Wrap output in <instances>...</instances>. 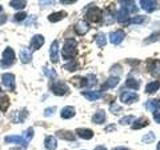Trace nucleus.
I'll use <instances>...</instances> for the list:
<instances>
[{
  "label": "nucleus",
  "mask_w": 160,
  "mask_h": 150,
  "mask_svg": "<svg viewBox=\"0 0 160 150\" xmlns=\"http://www.w3.org/2000/svg\"><path fill=\"white\" fill-rule=\"evenodd\" d=\"M77 42L76 40L73 38L66 39V41L64 43V46L62 49V56L64 59H71L73 58L77 53L76 50Z\"/></svg>",
  "instance_id": "obj_1"
},
{
  "label": "nucleus",
  "mask_w": 160,
  "mask_h": 150,
  "mask_svg": "<svg viewBox=\"0 0 160 150\" xmlns=\"http://www.w3.org/2000/svg\"><path fill=\"white\" fill-rule=\"evenodd\" d=\"M14 61H15V53L13 51V49L7 47L2 53V60L0 65H1V67L3 69H6L11 66L14 63Z\"/></svg>",
  "instance_id": "obj_2"
},
{
  "label": "nucleus",
  "mask_w": 160,
  "mask_h": 150,
  "mask_svg": "<svg viewBox=\"0 0 160 150\" xmlns=\"http://www.w3.org/2000/svg\"><path fill=\"white\" fill-rule=\"evenodd\" d=\"M86 18L91 22H99L102 18V11L98 7H91L87 10Z\"/></svg>",
  "instance_id": "obj_3"
},
{
  "label": "nucleus",
  "mask_w": 160,
  "mask_h": 150,
  "mask_svg": "<svg viewBox=\"0 0 160 150\" xmlns=\"http://www.w3.org/2000/svg\"><path fill=\"white\" fill-rule=\"evenodd\" d=\"M138 100H139V96L135 92L124 91L120 95V101L125 104H132L134 102H137Z\"/></svg>",
  "instance_id": "obj_4"
},
{
  "label": "nucleus",
  "mask_w": 160,
  "mask_h": 150,
  "mask_svg": "<svg viewBox=\"0 0 160 150\" xmlns=\"http://www.w3.org/2000/svg\"><path fill=\"white\" fill-rule=\"evenodd\" d=\"M51 90H52L55 95L62 96V95L66 94L69 91V88L65 83H63L61 81H58V82H55V83L52 84Z\"/></svg>",
  "instance_id": "obj_5"
},
{
  "label": "nucleus",
  "mask_w": 160,
  "mask_h": 150,
  "mask_svg": "<svg viewBox=\"0 0 160 150\" xmlns=\"http://www.w3.org/2000/svg\"><path fill=\"white\" fill-rule=\"evenodd\" d=\"M4 140H5V142H7V143H15L24 148L26 147L28 144V142L23 138V136H18V135H9V136L5 137Z\"/></svg>",
  "instance_id": "obj_6"
},
{
  "label": "nucleus",
  "mask_w": 160,
  "mask_h": 150,
  "mask_svg": "<svg viewBox=\"0 0 160 150\" xmlns=\"http://www.w3.org/2000/svg\"><path fill=\"white\" fill-rule=\"evenodd\" d=\"M124 37H125V32L121 29L117 30V31L111 32L109 34L110 42H111L112 44H115V45H118V44L121 43L123 41Z\"/></svg>",
  "instance_id": "obj_7"
},
{
  "label": "nucleus",
  "mask_w": 160,
  "mask_h": 150,
  "mask_svg": "<svg viewBox=\"0 0 160 150\" xmlns=\"http://www.w3.org/2000/svg\"><path fill=\"white\" fill-rule=\"evenodd\" d=\"M1 80H2V84L6 88L10 90H13L15 88V77L13 74H10V73L3 74Z\"/></svg>",
  "instance_id": "obj_8"
},
{
  "label": "nucleus",
  "mask_w": 160,
  "mask_h": 150,
  "mask_svg": "<svg viewBox=\"0 0 160 150\" xmlns=\"http://www.w3.org/2000/svg\"><path fill=\"white\" fill-rule=\"evenodd\" d=\"M148 68L153 77H157L160 75V59L150 60L148 62Z\"/></svg>",
  "instance_id": "obj_9"
},
{
  "label": "nucleus",
  "mask_w": 160,
  "mask_h": 150,
  "mask_svg": "<svg viewBox=\"0 0 160 150\" xmlns=\"http://www.w3.org/2000/svg\"><path fill=\"white\" fill-rule=\"evenodd\" d=\"M89 24L87 23V21L85 20H79V21L75 24V32H76L78 35H84L88 32L89 30Z\"/></svg>",
  "instance_id": "obj_10"
},
{
  "label": "nucleus",
  "mask_w": 160,
  "mask_h": 150,
  "mask_svg": "<svg viewBox=\"0 0 160 150\" xmlns=\"http://www.w3.org/2000/svg\"><path fill=\"white\" fill-rule=\"evenodd\" d=\"M140 5H141V8L147 12H153L158 8V3L152 0H142L140 1Z\"/></svg>",
  "instance_id": "obj_11"
},
{
  "label": "nucleus",
  "mask_w": 160,
  "mask_h": 150,
  "mask_svg": "<svg viewBox=\"0 0 160 150\" xmlns=\"http://www.w3.org/2000/svg\"><path fill=\"white\" fill-rule=\"evenodd\" d=\"M50 59L53 63L58 62L59 60V45L56 40L53 41L50 46Z\"/></svg>",
  "instance_id": "obj_12"
},
{
  "label": "nucleus",
  "mask_w": 160,
  "mask_h": 150,
  "mask_svg": "<svg viewBox=\"0 0 160 150\" xmlns=\"http://www.w3.org/2000/svg\"><path fill=\"white\" fill-rule=\"evenodd\" d=\"M44 44V37L40 34L34 35V37L31 40V49L32 50H38L40 47H42Z\"/></svg>",
  "instance_id": "obj_13"
},
{
  "label": "nucleus",
  "mask_w": 160,
  "mask_h": 150,
  "mask_svg": "<svg viewBox=\"0 0 160 150\" xmlns=\"http://www.w3.org/2000/svg\"><path fill=\"white\" fill-rule=\"evenodd\" d=\"M119 80H120V78L118 76H111V77H109L106 80V82H105L101 86V89L102 90H107V89L114 88L119 83Z\"/></svg>",
  "instance_id": "obj_14"
},
{
  "label": "nucleus",
  "mask_w": 160,
  "mask_h": 150,
  "mask_svg": "<svg viewBox=\"0 0 160 150\" xmlns=\"http://www.w3.org/2000/svg\"><path fill=\"white\" fill-rule=\"evenodd\" d=\"M19 56L22 63H29L32 60V53L28 48H22L20 50Z\"/></svg>",
  "instance_id": "obj_15"
},
{
  "label": "nucleus",
  "mask_w": 160,
  "mask_h": 150,
  "mask_svg": "<svg viewBox=\"0 0 160 150\" xmlns=\"http://www.w3.org/2000/svg\"><path fill=\"white\" fill-rule=\"evenodd\" d=\"M149 123H150L149 119L147 117H145V116H142V117L138 118L137 120H135L133 125L131 126V128L132 129H141V128L146 127Z\"/></svg>",
  "instance_id": "obj_16"
},
{
  "label": "nucleus",
  "mask_w": 160,
  "mask_h": 150,
  "mask_svg": "<svg viewBox=\"0 0 160 150\" xmlns=\"http://www.w3.org/2000/svg\"><path fill=\"white\" fill-rule=\"evenodd\" d=\"M76 133L78 134L79 137H81L82 139H91L93 137V131L90 129H87V128H77L76 129Z\"/></svg>",
  "instance_id": "obj_17"
},
{
  "label": "nucleus",
  "mask_w": 160,
  "mask_h": 150,
  "mask_svg": "<svg viewBox=\"0 0 160 150\" xmlns=\"http://www.w3.org/2000/svg\"><path fill=\"white\" fill-rule=\"evenodd\" d=\"M56 135L63 140H68V141H74L75 135L71 131H67V130H59L56 132Z\"/></svg>",
  "instance_id": "obj_18"
},
{
  "label": "nucleus",
  "mask_w": 160,
  "mask_h": 150,
  "mask_svg": "<svg viewBox=\"0 0 160 150\" xmlns=\"http://www.w3.org/2000/svg\"><path fill=\"white\" fill-rule=\"evenodd\" d=\"M44 146L46 148V150H55L57 147V140L53 136H47L45 138Z\"/></svg>",
  "instance_id": "obj_19"
},
{
  "label": "nucleus",
  "mask_w": 160,
  "mask_h": 150,
  "mask_svg": "<svg viewBox=\"0 0 160 150\" xmlns=\"http://www.w3.org/2000/svg\"><path fill=\"white\" fill-rule=\"evenodd\" d=\"M129 11L124 7H121L119 9V11L117 12V19H118V22L120 23H123V22H126L128 21L129 19Z\"/></svg>",
  "instance_id": "obj_20"
},
{
  "label": "nucleus",
  "mask_w": 160,
  "mask_h": 150,
  "mask_svg": "<svg viewBox=\"0 0 160 150\" xmlns=\"http://www.w3.org/2000/svg\"><path fill=\"white\" fill-rule=\"evenodd\" d=\"M61 117L64 119H69V118H72L74 115H75V109L72 106H65L62 110H61Z\"/></svg>",
  "instance_id": "obj_21"
},
{
  "label": "nucleus",
  "mask_w": 160,
  "mask_h": 150,
  "mask_svg": "<svg viewBox=\"0 0 160 150\" xmlns=\"http://www.w3.org/2000/svg\"><path fill=\"white\" fill-rule=\"evenodd\" d=\"M81 94L86 99L90 100V101H95V100H97L101 97V93L99 91H83L81 92Z\"/></svg>",
  "instance_id": "obj_22"
},
{
  "label": "nucleus",
  "mask_w": 160,
  "mask_h": 150,
  "mask_svg": "<svg viewBox=\"0 0 160 150\" xmlns=\"http://www.w3.org/2000/svg\"><path fill=\"white\" fill-rule=\"evenodd\" d=\"M66 16H67V13L65 11H59V12H54L52 14H50L48 16V19H49V21H51V22H57V21H60V20H62Z\"/></svg>",
  "instance_id": "obj_23"
},
{
  "label": "nucleus",
  "mask_w": 160,
  "mask_h": 150,
  "mask_svg": "<svg viewBox=\"0 0 160 150\" xmlns=\"http://www.w3.org/2000/svg\"><path fill=\"white\" fill-rule=\"evenodd\" d=\"M106 119V115H105L104 110H98V111L93 115L92 121L96 124H101L105 121Z\"/></svg>",
  "instance_id": "obj_24"
},
{
  "label": "nucleus",
  "mask_w": 160,
  "mask_h": 150,
  "mask_svg": "<svg viewBox=\"0 0 160 150\" xmlns=\"http://www.w3.org/2000/svg\"><path fill=\"white\" fill-rule=\"evenodd\" d=\"M160 88V82L159 81H153L151 83H148L146 85V88H145V92L149 93V94H153L157 91Z\"/></svg>",
  "instance_id": "obj_25"
},
{
  "label": "nucleus",
  "mask_w": 160,
  "mask_h": 150,
  "mask_svg": "<svg viewBox=\"0 0 160 150\" xmlns=\"http://www.w3.org/2000/svg\"><path fill=\"white\" fill-rule=\"evenodd\" d=\"M10 105V99L6 95H0V110L5 112Z\"/></svg>",
  "instance_id": "obj_26"
},
{
  "label": "nucleus",
  "mask_w": 160,
  "mask_h": 150,
  "mask_svg": "<svg viewBox=\"0 0 160 150\" xmlns=\"http://www.w3.org/2000/svg\"><path fill=\"white\" fill-rule=\"evenodd\" d=\"M25 117H26V111L25 110H21V111H16L13 113L12 120L15 123H20L24 121Z\"/></svg>",
  "instance_id": "obj_27"
},
{
  "label": "nucleus",
  "mask_w": 160,
  "mask_h": 150,
  "mask_svg": "<svg viewBox=\"0 0 160 150\" xmlns=\"http://www.w3.org/2000/svg\"><path fill=\"white\" fill-rule=\"evenodd\" d=\"M10 6H12L14 9L19 10V9H23L25 6H26L27 2L24 1V0H12V1L9 2Z\"/></svg>",
  "instance_id": "obj_28"
},
{
  "label": "nucleus",
  "mask_w": 160,
  "mask_h": 150,
  "mask_svg": "<svg viewBox=\"0 0 160 150\" xmlns=\"http://www.w3.org/2000/svg\"><path fill=\"white\" fill-rule=\"evenodd\" d=\"M145 106H146L147 110H149V111L155 112L158 109V101L155 99L148 100V101L145 103Z\"/></svg>",
  "instance_id": "obj_29"
},
{
  "label": "nucleus",
  "mask_w": 160,
  "mask_h": 150,
  "mask_svg": "<svg viewBox=\"0 0 160 150\" xmlns=\"http://www.w3.org/2000/svg\"><path fill=\"white\" fill-rule=\"evenodd\" d=\"M125 84H126V86L131 88V89H134V90H137L139 89V82L137 81L136 79L134 78H129L126 80V82H125Z\"/></svg>",
  "instance_id": "obj_30"
},
{
  "label": "nucleus",
  "mask_w": 160,
  "mask_h": 150,
  "mask_svg": "<svg viewBox=\"0 0 160 150\" xmlns=\"http://www.w3.org/2000/svg\"><path fill=\"white\" fill-rule=\"evenodd\" d=\"M159 39H160V32L153 33L151 36H149L148 38L144 40V44H151L153 42H156Z\"/></svg>",
  "instance_id": "obj_31"
},
{
  "label": "nucleus",
  "mask_w": 160,
  "mask_h": 150,
  "mask_svg": "<svg viewBox=\"0 0 160 150\" xmlns=\"http://www.w3.org/2000/svg\"><path fill=\"white\" fill-rule=\"evenodd\" d=\"M106 36L104 35V33H99L96 35V43L98 46L102 47L104 46L105 44H106Z\"/></svg>",
  "instance_id": "obj_32"
},
{
  "label": "nucleus",
  "mask_w": 160,
  "mask_h": 150,
  "mask_svg": "<svg viewBox=\"0 0 160 150\" xmlns=\"http://www.w3.org/2000/svg\"><path fill=\"white\" fill-rule=\"evenodd\" d=\"M155 140V135L153 132H149L147 133L146 135H144V136L142 137V142L144 143H152L153 141Z\"/></svg>",
  "instance_id": "obj_33"
},
{
  "label": "nucleus",
  "mask_w": 160,
  "mask_h": 150,
  "mask_svg": "<svg viewBox=\"0 0 160 150\" xmlns=\"http://www.w3.org/2000/svg\"><path fill=\"white\" fill-rule=\"evenodd\" d=\"M43 72L45 73V75H46L47 77L51 78V79L56 78V76H57V74H56V72H55V70L52 69V68L48 69L46 67H43Z\"/></svg>",
  "instance_id": "obj_34"
},
{
  "label": "nucleus",
  "mask_w": 160,
  "mask_h": 150,
  "mask_svg": "<svg viewBox=\"0 0 160 150\" xmlns=\"http://www.w3.org/2000/svg\"><path fill=\"white\" fill-rule=\"evenodd\" d=\"M133 120H134L133 115H128V116H125V117L120 119L119 123L121 124V125H128V124H131Z\"/></svg>",
  "instance_id": "obj_35"
},
{
  "label": "nucleus",
  "mask_w": 160,
  "mask_h": 150,
  "mask_svg": "<svg viewBox=\"0 0 160 150\" xmlns=\"http://www.w3.org/2000/svg\"><path fill=\"white\" fill-rule=\"evenodd\" d=\"M64 68L69 70V71H75V70L78 68V63L73 60V61H70L66 65H64Z\"/></svg>",
  "instance_id": "obj_36"
},
{
  "label": "nucleus",
  "mask_w": 160,
  "mask_h": 150,
  "mask_svg": "<svg viewBox=\"0 0 160 150\" xmlns=\"http://www.w3.org/2000/svg\"><path fill=\"white\" fill-rule=\"evenodd\" d=\"M145 19H146V16H143V15H137V16H135L131 19V23L133 24H141L145 21Z\"/></svg>",
  "instance_id": "obj_37"
},
{
  "label": "nucleus",
  "mask_w": 160,
  "mask_h": 150,
  "mask_svg": "<svg viewBox=\"0 0 160 150\" xmlns=\"http://www.w3.org/2000/svg\"><path fill=\"white\" fill-rule=\"evenodd\" d=\"M33 134H34V132H33V129L30 127V128H28L26 131L24 132V134H23V138L26 140L27 142H29L30 140L32 139V137H33Z\"/></svg>",
  "instance_id": "obj_38"
},
{
  "label": "nucleus",
  "mask_w": 160,
  "mask_h": 150,
  "mask_svg": "<svg viewBox=\"0 0 160 150\" xmlns=\"http://www.w3.org/2000/svg\"><path fill=\"white\" fill-rule=\"evenodd\" d=\"M86 79H87V86H89V87L93 86V85H95L97 82L96 77H95L94 75H87Z\"/></svg>",
  "instance_id": "obj_39"
},
{
  "label": "nucleus",
  "mask_w": 160,
  "mask_h": 150,
  "mask_svg": "<svg viewBox=\"0 0 160 150\" xmlns=\"http://www.w3.org/2000/svg\"><path fill=\"white\" fill-rule=\"evenodd\" d=\"M121 107L119 106V105H117L116 103H113L111 106H110V111H111L112 113H114V114H117V113H119L120 111H121Z\"/></svg>",
  "instance_id": "obj_40"
},
{
  "label": "nucleus",
  "mask_w": 160,
  "mask_h": 150,
  "mask_svg": "<svg viewBox=\"0 0 160 150\" xmlns=\"http://www.w3.org/2000/svg\"><path fill=\"white\" fill-rule=\"evenodd\" d=\"M14 18L16 21H22L25 18H26V13L25 12H18L14 15Z\"/></svg>",
  "instance_id": "obj_41"
},
{
  "label": "nucleus",
  "mask_w": 160,
  "mask_h": 150,
  "mask_svg": "<svg viewBox=\"0 0 160 150\" xmlns=\"http://www.w3.org/2000/svg\"><path fill=\"white\" fill-rule=\"evenodd\" d=\"M55 111V107H51V108H47L46 110L44 111V115L45 116H49V115L53 114Z\"/></svg>",
  "instance_id": "obj_42"
},
{
  "label": "nucleus",
  "mask_w": 160,
  "mask_h": 150,
  "mask_svg": "<svg viewBox=\"0 0 160 150\" xmlns=\"http://www.w3.org/2000/svg\"><path fill=\"white\" fill-rule=\"evenodd\" d=\"M6 19H7L6 15H5V14L1 15V16H0V25H2V24H4L5 22H6Z\"/></svg>",
  "instance_id": "obj_43"
},
{
  "label": "nucleus",
  "mask_w": 160,
  "mask_h": 150,
  "mask_svg": "<svg viewBox=\"0 0 160 150\" xmlns=\"http://www.w3.org/2000/svg\"><path fill=\"white\" fill-rule=\"evenodd\" d=\"M154 120H155V122L160 124V112L154 113Z\"/></svg>",
  "instance_id": "obj_44"
},
{
  "label": "nucleus",
  "mask_w": 160,
  "mask_h": 150,
  "mask_svg": "<svg viewBox=\"0 0 160 150\" xmlns=\"http://www.w3.org/2000/svg\"><path fill=\"white\" fill-rule=\"evenodd\" d=\"M112 129H115V126H114L113 124L111 125V126H108V127H106V128H105V130H107V131H111Z\"/></svg>",
  "instance_id": "obj_45"
},
{
  "label": "nucleus",
  "mask_w": 160,
  "mask_h": 150,
  "mask_svg": "<svg viewBox=\"0 0 160 150\" xmlns=\"http://www.w3.org/2000/svg\"><path fill=\"white\" fill-rule=\"evenodd\" d=\"M94 150H107L106 148H105L104 146H97L96 148H95Z\"/></svg>",
  "instance_id": "obj_46"
},
{
  "label": "nucleus",
  "mask_w": 160,
  "mask_h": 150,
  "mask_svg": "<svg viewBox=\"0 0 160 150\" xmlns=\"http://www.w3.org/2000/svg\"><path fill=\"white\" fill-rule=\"evenodd\" d=\"M114 150H128L127 148H124V147H118V148H115Z\"/></svg>",
  "instance_id": "obj_47"
},
{
  "label": "nucleus",
  "mask_w": 160,
  "mask_h": 150,
  "mask_svg": "<svg viewBox=\"0 0 160 150\" xmlns=\"http://www.w3.org/2000/svg\"><path fill=\"white\" fill-rule=\"evenodd\" d=\"M62 3H74L75 1H61Z\"/></svg>",
  "instance_id": "obj_48"
},
{
  "label": "nucleus",
  "mask_w": 160,
  "mask_h": 150,
  "mask_svg": "<svg viewBox=\"0 0 160 150\" xmlns=\"http://www.w3.org/2000/svg\"><path fill=\"white\" fill-rule=\"evenodd\" d=\"M156 150H160V141H159V143L157 144V148H156Z\"/></svg>",
  "instance_id": "obj_49"
},
{
  "label": "nucleus",
  "mask_w": 160,
  "mask_h": 150,
  "mask_svg": "<svg viewBox=\"0 0 160 150\" xmlns=\"http://www.w3.org/2000/svg\"><path fill=\"white\" fill-rule=\"evenodd\" d=\"M0 12H2V6H0Z\"/></svg>",
  "instance_id": "obj_50"
},
{
  "label": "nucleus",
  "mask_w": 160,
  "mask_h": 150,
  "mask_svg": "<svg viewBox=\"0 0 160 150\" xmlns=\"http://www.w3.org/2000/svg\"><path fill=\"white\" fill-rule=\"evenodd\" d=\"M0 91H1V87H0Z\"/></svg>",
  "instance_id": "obj_51"
}]
</instances>
